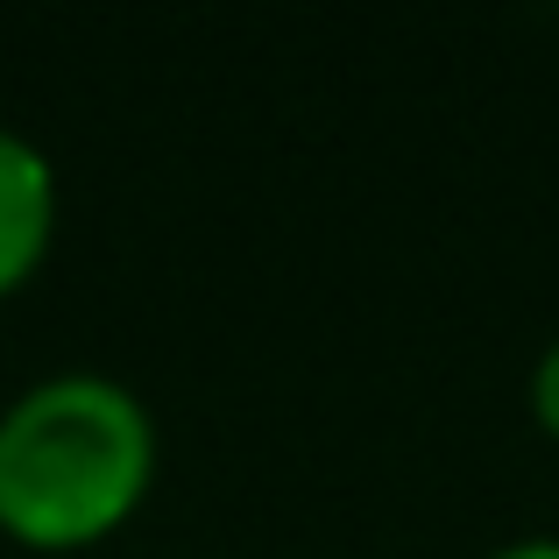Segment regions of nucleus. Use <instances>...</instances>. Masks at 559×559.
Here are the masks:
<instances>
[{"label":"nucleus","mask_w":559,"mask_h":559,"mask_svg":"<svg viewBox=\"0 0 559 559\" xmlns=\"http://www.w3.org/2000/svg\"><path fill=\"white\" fill-rule=\"evenodd\" d=\"M489 559H559V538H524V546H503Z\"/></svg>","instance_id":"20e7f679"},{"label":"nucleus","mask_w":559,"mask_h":559,"mask_svg":"<svg viewBox=\"0 0 559 559\" xmlns=\"http://www.w3.org/2000/svg\"><path fill=\"white\" fill-rule=\"evenodd\" d=\"M532 411H538V425L559 439V341L538 355V369H532Z\"/></svg>","instance_id":"7ed1b4c3"},{"label":"nucleus","mask_w":559,"mask_h":559,"mask_svg":"<svg viewBox=\"0 0 559 559\" xmlns=\"http://www.w3.org/2000/svg\"><path fill=\"white\" fill-rule=\"evenodd\" d=\"M50 227H57V178H50V156H43L28 135L0 128V298H8V290L43 262Z\"/></svg>","instance_id":"f03ea898"},{"label":"nucleus","mask_w":559,"mask_h":559,"mask_svg":"<svg viewBox=\"0 0 559 559\" xmlns=\"http://www.w3.org/2000/svg\"><path fill=\"white\" fill-rule=\"evenodd\" d=\"M156 481V425L114 376L28 382L0 411V532L64 552L93 546Z\"/></svg>","instance_id":"f257e3e1"}]
</instances>
